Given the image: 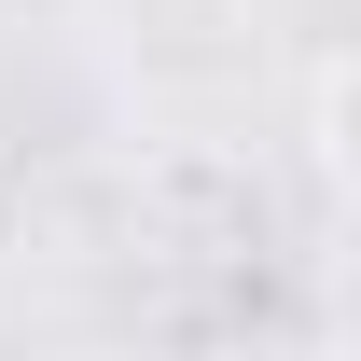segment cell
Returning a JSON list of instances; mask_svg holds the SVG:
<instances>
[{"instance_id":"obj_1","label":"cell","mask_w":361,"mask_h":361,"mask_svg":"<svg viewBox=\"0 0 361 361\" xmlns=\"http://www.w3.org/2000/svg\"><path fill=\"white\" fill-rule=\"evenodd\" d=\"M139 223L167 250H264V180L236 153H153L139 167Z\"/></svg>"},{"instance_id":"obj_2","label":"cell","mask_w":361,"mask_h":361,"mask_svg":"<svg viewBox=\"0 0 361 361\" xmlns=\"http://www.w3.org/2000/svg\"><path fill=\"white\" fill-rule=\"evenodd\" d=\"M306 180H319V209H361V70L348 56L306 70Z\"/></svg>"}]
</instances>
